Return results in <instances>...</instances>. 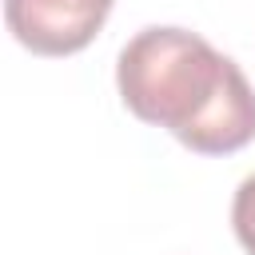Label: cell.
<instances>
[{"mask_svg": "<svg viewBox=\"0 0 255 255\" xmlns=\"http://www.w3.org/2000/svg\"><path fill=\"white\" fill-rule=\"evenodd\" d=\"M231 227H235V239L243 243V251L255 255V175H247V179L235 187V199H231Z\"/></svg>", "mask_w": 255, "mask_h": 255, "instance_id": "cell-3", "label": "cell"}, {"mask_svg": "<svg viewBox=\"0 0 255 255\" xmlns=\"http://www.w3.org/2000/svg\"><path fill=\"white\" fill-rule=\"evenodd\" d=\"M116 0H4L8 32L36 56H72L96 40Z\"/></svg>", "mask_w": 255, "mask_h": 255, "instance_id": "cell-2", "label": "cell"}, {"mask_svg": "<svg viewBox=\"0 0 255 255\" xmlns=\"http://www.w3.org/2000/svg\"><path fill=\"white\" fill-rule=\"evenodd\" d=\"M116 88L135 120L167 128L199 155H231L255 139V88L199 32H135L116 60Z\"/></svg>", "mask_w": 255, "mask_h": 255, "instance_id": "cell-1", "label": "cell"}]
</instances>
